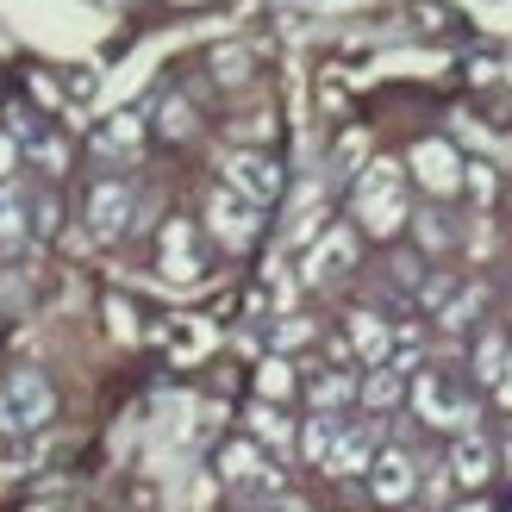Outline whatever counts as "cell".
Masks as SVG:
<instances>
[{"mask_svg":"<svg viewBox=\"0 0 512 512\" xmlns=\"http://www.w3.org/2000/svg\"><path fill=\"white\" fill-rule=\"evenodd\" d=\"M138 144H144V119L138 113H119L113 125H100V132H94L100 157H138Z\"/></svg>","mask_w":512,"mask_h":512,"instance_id":"19","label":"cell"},{"mask_svg":"<svg viewBox=\"0 0 512 512\" xmlns=\"http://www.w3.org/2000/svg\"><path fill=\"white\" fill-rule=\"evenodd\" d=\"M19 157H25V150H19L7 132H0V188H13V169H19Z\"/></svg>","mask_w":512,"mask_h":512,"instance_id":"31","label":"cell"},{"mask_svg":"<svg viewBox=\"0 0 512 512\" xmlns=\"http://www.w3.org/2000/svg\"><path fill=\"white\" fill-rule=\"evenodd\" d=\"M350 356L363 369H381V363H394V325L388 319H375V313H350Z\"/></svg>","mask_w":512,"mask_h":512,"instance_id":"13","label":"cell"},{"mask_svg":"<svg viewBox=\"0 0 512 512\" xmlns=\"http://www.w3.org/2000/svg\"><path fill=\"white\" fill-rule=\"evenodd\" d=\"M225 188L244 194L250 207H269V200H281L288 175H281V163L269 150H232V157H225Z\"/></svg>","mask_w":512,"mask_h":512,"instance_id":"5","label":"cell"},{"mask_svg":"<svg viewBox=\"0 0 512 512\" xmlns=\"http://www.w3.org/2000/svg\"><path fill=\"white\" fill-rule=\"evenodd\" d=\"M356 163H363V132L338 138V150H331V182H350V175H356Z\"/></svg>","mask_w":512,"mask_h":512,"instance_id":"29","label":"cell"},{"mask_svg":"<svg viewBox=\"0 0 512 512\" xmlns=\"http://www.w3.org/2000/svg\"><path fill=\"white\" fill-rule=\"evenodd\" d=\"M269 132H275V119H269V113H256V119L238 125V138H250V144H256V138H269ZM250 144H244V150H250Z\"/></svg>","mask_w":512,"mask_h":512,"instance_id":"33","label":"cell"},{"mask_svg":"<svg viewBox=\"0 0 512 512\" xmlns=\"http://www.w3.org/2000/svg\"><path fill=\"white\" fill-rule=\"evenodd\" d=\"M57 413V394H50V381L38 369H13L0 381V431H32Z\"/></svg>","mask_w":512,"mask_h":512,"instance_id":"4","label":"cell"},{"mask_svg":"<svg viewBox=\"0 0 512 512\" xmlns=\"http://www.w3.org/2000/svg\"><path fill=\"white\" fill-rule=\"evenodd\" d=\"M381 450H388L381 444V419H350L338 450H331V463H325V475H369Z\"/></svg>","mask_w":512,"mask_h":512,"instance_id":"10","label":"cell"},{"mask_svg":"<svg viewBox=\"0 0 512 512\" xmlns=\"http://www.w3.org/2000/svg\"><path fill=\"white\" fill-rule=\"evenodd\" d=\"M444 469H450L456 488H488L494 469H500V450L481 438V431H463V438L450 444V463H444Z\"/></svg>","mask_w":512,"mask_h":512,"instance_id":"11","label":"cell"},{"mask_svg":"<svg viewBox=\"0 0 512 512\" xmlns=\"http://www.w3.org/2000/svg\"><path fill=\"white\" fill-rule=\"evenodd\" d=\"M481 300H488V294H481V281H463V288L444 300L438 325H444V331H469V325H475V313H481Z\"/></svg>","mask_w":512,"mask_h":512,"instance_id":"22","label":"cell"},{"mask_svg":"<svg viewBox=\"0 0 512 512\" xmlns=\"http://www.w3.org/2000/svg\"><path fill=\"white\" fill-rule=\"evenodd\" d=\"M132 225H138L132 188H125V182H94V194H88V232L94 238H125Z\"/></svg>","mask_w":512,"mask_h":512,"instance_id":"9","label":"cell"},{"mask_svg":"<svg viewBox=\"0 0 512 512\" xmlns=\"http://www.w3.org/2000/svg\"><path fill=\"white\" fill-rule=\"evenodd\" d=\"M350 269H356V232H350V225H331V232L306 250L300 281H306V288H331V281H344Z\"/></svg>","mask_w":512,"mask_h":512,"instance_id":"8","label":"cell"},{"mask_svg":"<svg viewBox=\"0 0 512 512\" xmlns=\"http://www.w3.org/2000/svg\"><path fill=\"white\" fill-rule=\"evenodd\" d=\"M219 475H225V488H238V494H250V500H275V494H281V469H275V456L256 444V438L225 444V450H219Z\"/></svg>","mask_w":512,"mask_h":512,"instance_id":"3","label":"cell"},{"mask_svg":"<svg viewBox=\"0 0 512 512\" xmlns=\"http://www.w3.org/2000/svg\"><path fill=\"white\" fill-rule=\"evenodd\" d=\"M306 338H313V325H306V319H288V325L275 331V350H294V344H306Z\"/></svg>","mask_w":512,"mask_h":512,"instance_id":"32","label":"cell"},{"mask_svg":"<svg viewBox=\"0 0 512 512\" xmlns=\"http://www.w3.org/2000/svg\"><path fill=\"white\" fill-rule=\"evenodd\" d=\"M207 232L225 250H250L256 232H263V207H250V200L232 194V188H213V200H207Z\"/></svg>","mask_w":512,"mask_h":512,"instance_id":"6","label":"cell"},{"mask_svg":"<svg viewBox=\"0 0 512 512\" xmlns=\"http://www.w3.org/2000/svg\"><path fill=\"white\" fill-rule=\"evenodd\" d=\"M406 400H413V413L425 419V425H438V431H475V400L456 388V381L444 375V369H419L413 375V388H406Z\"/></svg>","mask_w":512,"mask_h":512,"instance_id":"2","label":"cell"},{"mask_svg":"<svg viewBox=\"0 0 512 512\" xmlns=\"http://www.w3.org/2000/svg\"><path fill=\"white\" fill-rule=\"evenodd\" d=\"M406 169H413V182L431 194V200H444V194H456L463 188V157L444 144V138H425V144H413V157H406Z\"/></svg>","mask_w":512,"mask_h":512,"instance_id":"7","label":"cell"},{"mask_svg":"<svg viewBox=\"0 0 512 512\" xmlns=\"http://www.w3.org/2000/svg\"><path fill=\"white\" fill-rule=\"evenodd\" d=\"M413 488H419V463L406 450H381L375 469H369V494L381 506H406V500H413Z\"/></svg>","mask_w":512,"mask_h":512,"instance_id":"12","label":"cell"},{"mask_svg":"<svg viewBox=\"0 0 512 512\" xmlns=\"http://www.w3.org/2000/svg\"><path fill=\"white\" fill-rule=\"evenodd\" d=\"M456 512H488V500H469V506H456Z\"/></svg>","mask_w":512,"mask_h":512,"instance_id":"37","label":"cell"},{"mask_svg":"<svg viewBox=\"0 0 512 512\" xmlns=\"http://www.w3.org/2000/svg\"><path fill=\"white\" fill-rule=\"evenodd\" d=\"M463 188H475L481 200H488V194H494V175H488V169H481V163H475V169H463Z\"/></svg>","mask_w":512,"mask_h":512,"instance_id":"34","label":"cell"},{"mask_svg":"<svg viewBox=\"0 0 512 512\" xmlns=\"http://www.w3.org/2000/svg\"><path fill=\"white\" fill-rule=\"evenodd\" d=\"M163 275H175V281H194L200 275V250H194V232L182 219L163 232Z\"/></svg>","mask_w":512,"mask_h":512,"instance_id":"18","label":"cell"},{"mask_svg":"<svg viewBox=\"0 0 512 512\" xmlns=\"http://www.w3.org/2000/svg\"><path fill=\"white\" fill-rule=\"evenodd\" d=\"M400 512H419V506H400Z\"/></svg>","mask_w":512,"mask_h":512,"instance_id":"38","label":"cell"},{"mask_svg":"<svg viewBox=\"0 0 512 512\" xmlns=\"http://www.w3.org/2000/svg\"><path fill=\"white\" fill-rule=\"evenodd\" d=\"M157 132H163V138H188V132H194V107H188L182 94H163V107H157Z\"/></svg>","mask_w":512,"mask_h":512,"instance_id":"25","label":"cell"},{"mask_svg":"<svg viewBox=\"0 0 512 512\" xmlns=\"http://www.w3.org/2000/svg\"><path fill=\"white\" fill-rule=\"evenodd\" d=\"M494 394H500V406H512V356H506V375H500V388H494Z\"/></svg>","mask_w":512,"mask_h":512,"instance_id":"36","label":"cell"},{"mask_svg":"<svg viewBox=\"0 0 512 512\" xmlns=\"http://www.w3.org/2000/svg\"><path fill=\"white\" fill-rule=\"evenodd\" d=\"M250 438L263 444V450H281V456H288V450H294V425L281 419V406L256 400V406H250Z\"/></svg>","mask_w":512,"mask_h":512,"instance_id":"20","label":"cell"},{"mask_svg":"<svg viewBox=\"0 0 512 512\" xmlns=\"http://www.w3.org/2000/svg\"><path fill=\"white\" fill-rule=\"evenodd\" d=\"M263 512H313L300 494H275V500H263Z\"/></svg>","mask_w":512,"mask_h":512,"instance_id":"35","label":"cell"},{"mask_svg":"<svg viewBox=\"0 0 512 512\" xmlns=\"http://www.w3.org/2000/svg\"><path fill=\"white\" fill-rule=\"evenodd\" d=\"M319 219H325V200H319V188H300V200H294V219H288V244H319L325 232H319Z\"/></svg>","mask_w":512,"mask_h":512,"instance_id":"21","label":"cell"},{"mask_svg":"<svg viewBox=\"0 0 512 512\" xmlns=\"http://www.w3.org/2000/svg\"><path fill=\"white\" fill-rule=\"evenodd\" d=\"M32 232H38V238L57 232V200H50V194H38V200H32Z\"/></svg>","mask_w":512,"mask_h":512,"instance_id":"30","label":"cell"},{"mask_svg":"<svg viewBox=\"0 0 512 512\" xmlns=\"http://www.w3.org/2000/svg\"><path fill=\"white\" fill-rule=\"evenodd\" d=\"M356 388H363V381H356L350 369H319L313 381H306V400H313V413H338V406L356 400Z\"/></svg>","mask_w":512,"mask_h":512,"instance_id":"15","label":"cell"},{"mask_svg":"<svg viewBox=\"0 0 512 512\" xmlns=\"http://www.w3.org/2000/svg\"><path fill=\"white\" fill-rule=\"evenodd\" d=\"M506 356H512V338L500 325H481V338H475V381H481V388H500Z\"/></svg>","mask_w":512,"mask_h":512,"instance_id":"16","label":"cell"},{"mask_svg":"<svg viewBox=\"0 0 512 512\" xmlns=\"http://www.w3.org/2000/svg\"><path fill=\"white\" fill-rule=\"evenodd\" d=\"M256 394H263L269 406L294 394V363H288V356H269V363H263V369H256Z\"/></svg>","mask_w":512,"mask_h":512,"instance_id":"23","label":"cell"},{"mask_svg":"<svg viewBox=\"0 0 512 512\" xmlns=\"http://www.w3.org/2000/svg\"><path fill=\"white\" fill-rule=\"evenodd\" d=\"M25 225H32V207H25L19 188H0V244L25 238Z\"/></svg>","mask_w":512,"mask_h":512,"instance_id":"24","label":"cell"},{"mask_svg":"<svg viewBox=\"0 0 512 512\" xmlns=\"http://www.w3.org/2000/svg\"><path fill=\"white\" fill-rule=\"evenodd\" d=\"M344 425H350V419H338V413H313V419L300 425V456H306L313 469H325L331 450H338V438H344Z\"/></svg>","mask_w":512,"mask_h":512,"instance_id":"14","label":"cell"},{"mask_svg":"<svg viewBox=\"0 0 512 512\" xmlns=\"http://www.w3.org/2000/svg\"><path fill=\"white\" fill-rule=\"evenodd\" d=\"M406 388H413V381H406L394 363H381V369H369V375H363V388H356V400H363L369 413H388V406H400V400H406Z\"/></svg>","mask_w":512,"mask_h":512,"instance_id":"17","label":"cell"},{"mask_svg":"<svg viewBox=\"0 0 512 512\" xmlns=\"http://www.w3.org/2000/svg\"><path fill=\"white\" fill-rule=\"evenodd\" d=\"M213 82H225V88H244V82H250V57H244L238 44L213 50Z\"/></svg>","mask_w":512,"mask_h":512,"instance_id":"27","label":"cell"},{"mask_svg":"<svg viewBox=\"0 0 512 512\" xmlns=\"http://www.w3.org/2000/svg\"><path fill=\"white\" fill-rule=\"evenodd\" d=\"M25 157H32L44 175H63V169H69V144H63V138H50V132H38L32 144H25Z\"/></svg>","mask_w":512,"mask_h":512,"instance_id":"26","label":"cell"},{"mask_svg":"<svg viewBox=\"0 0 512 512\" xmlns=\"http://www.w3.org/2000/svg\"><path fill=\"white\" fill-rule=\"evenodd\" d=\"M413 232H419V244H425V250H450V225H444V213H438V207L413 213Z\"/></svg>","mask_w":512,"mask_h":512,"instance_id":"28","label":"cell"},{"mask_svg":"<svg viewBox=\"0 0 512 512\" xmlns=\"http://www.w3.org/2000/svg\"><path fill=\"white\" fill-rule=\"evenodd\" d=\"M350 213H356V225H363L369 238H394L400 225L413 219V200H406V163H394V157L363 163V175H356V188H350Z\"/></svg>","mask_w":512,"mask_h":512,"instance_id":"1","label":"cell"},{"mask_svg":"<svg viewBox=\"0 0 512 512\" xmlns=\"http://www.w3.org/2000/svg\"><path fill=\"white\" fill-rule=\"evenodd\" d=\"M506 463H512V450H506Z\"/></svg>","mask_w":512,"mask_h":512,"instance_id":"39","label":"cell"}]
</instances>
